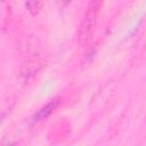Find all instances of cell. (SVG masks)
<instances>
[{
	"instance_id": "cell-2",
	"label": "cell",
	"mask_w": 146,
	"mask_h": 146,
	"mask_svg": "<svg viewBox=\"0 0 146 146\" xmlns=\"http://www.w3.org/2000/svg\"><path fill=\"white\" fill-rule=\"evenodd\" d=\"M58 104H59V102H58V99H54V100H51V102H49L46 106H43L42 108H40L33 116H32V123L33 124H35V123H39L40 121H42V120H44V119H47L52 112H54V110L58 106Z\"/></svg>"
},
{
	"instance_id": "cell-1",
	"label": "cell",
	"mask_w": 146,
	"mask_h": 146,
	"mask_svg": "<svg viewBox=\"0 0 146 146\" xmlns=\"http://www.w3.org/2000/svg\"><path fill=\"white\" fill-rule=\"evenodd\" d=\"M97 8H98V6L95 1L92 3H90L88 7V10L84 15V18H83V21L81 23V27H80L79 38H80L81 42L88 41L90 35L92 34L94 26H95L96 18H97Z\"/></svg>"
},
{
	"instance_id": "cell-3",
	"label": "cell",
	"mask_w": 146,
	"mask_h": 146,
	"mask_svg": "<svg viewBox=\"0 0 146 146\" xmlns=\"http://www.w3.org/2000/svg\"><path fill=\"white\" fill-rule=\"evenodd\" d=\"M55 1H56V3H57V6H58L59 9L66 8L68 6V3L71 2V0H55Z\"/></svg>"
}]
</instances>
